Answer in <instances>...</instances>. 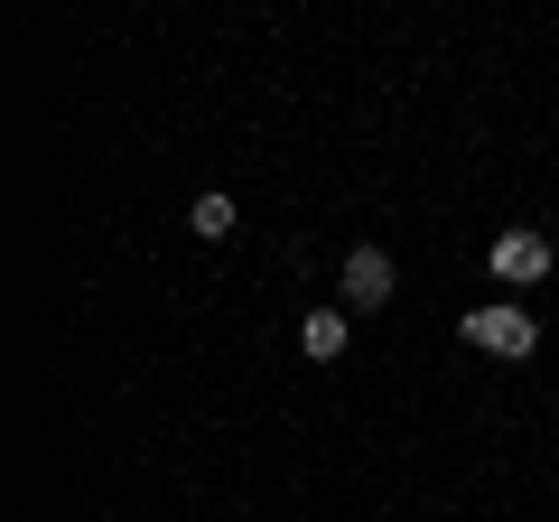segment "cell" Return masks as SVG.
Masks as SVG:
<instances>
[{
  "instance_id": "1",
  "label": "cell",
  "mask_w": 559,
  "mask_h": 522,
  "mask_svg": "<svg viewBox=\"0 0 559 522\" xmlns=\"http://www.w3.org/2000/svg\"><path fill=\"white\" fill-rule=\"evenodd\" d=\"M550 234H540V224H503L495 242H485V271H495L503 289H532V281H550Z\"/></svg>"
},
{
  "instance_id": "4",
  "label": "cell",
  "mask_w": 559,
  "mask_h": 522,
  "mask_svg": "<svg viewBox=\"0 0 559 522\" xmlns=\"http://www.w3.org/2000/svg\"><path fill=\"white\" fill-rule=\"evenodd\" d=\"M299 355H308V364H336V355H345V308H318V318L299 327Z\"/></svg>"
},
{
  "instance_id": "3",
  "label": "cell",
  "mask_w": 559,
  "mask_h": 522,
  "mask_svg": "<svg viewBox=\"0 0 559 522\" xmlns=\"http://www.w3.org/2000/svg\"><path fill=\"white\" fill-rule=\"evenodd\" d=\"M336 289H345V308H392L401 271H392V252H382V242H355V252H345V271H336Z\"/></svg>"
},
{
  "instance_id": "5",
  "label": "cell",
  "mask_w": 559,
  "mask_h": 522,
  "mask_svg": "<svg viewBox=\"0 0 559 522\" xmlns=\"http://www.w3.org/2000/svg\"><path fill=\"white\" fill-rule=\"evenodd\" d=\"M187 224H197L205 242H224V234H234V197H224V187H205V197L187 205Z\"/></svg>"
},
{
  "instance_id": "2",
  "label": "cell",
  "mask_w": 559,
  "mask_h": 522,
  "mask_svg": "<svg viewBox=\"0 0 559 522\" xmlns=\"http://www.w3.org/2000/svg\"><path fill=\"white\" fill-rule=\"evenodd\" d=\"M466 345H476V355H503V364H522V355L540 345V327H532V308L495 299V308H476V318H466Z\"/></svg>"
}]
</instances>
